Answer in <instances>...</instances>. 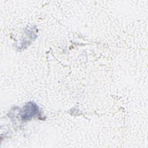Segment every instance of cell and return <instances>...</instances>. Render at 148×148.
Masks as SVG:
<instances>
[{"label":"cell","mask_w":148,"mask_h":148,"mask_svg":"<svg viewBox=\"0 0 148 148\" xmlns=\"http://www.w3.org/2000/svg\"><path fill=\"white\" fill-rule=\"evenodd\" d=\"M38 112V107L32 103H29L24 106L21 115L23 120H29Z\"/></svg>","instance_id":"6da1fadb"}]
</instances>
